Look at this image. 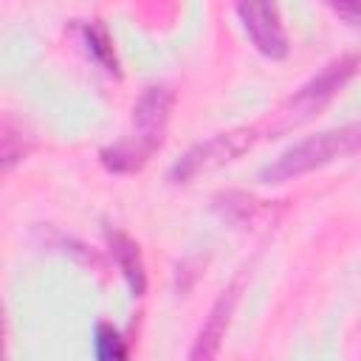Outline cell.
Here are the masks:
<instances>
[{
  "label": "cell",
  "instance_id": "6da1fadb",
  "mask_svg": "<svg viewBox=\"0 0 361 361\" xmlns=\"http://www.w3.org/2000/svg\"><path fill=\"white\" fill-rule=\"evenodd\" d=\"M169 113H172V90L166 85H149L133 107V133H130V138L107 147L102 152V164L113 172L138 169L149 158V152H155L164 144Z\"/></svg>",
  "mask_w": 361,
  "mask_h": 361
},
{
  "label": "cell",
  "instance_id": "7a4b0ae2",
  "mask_svg": "<svg viewBox=\"0 0 361 361\" xmlns=\"http://www.w3.org/2000/svg\"><path fill=\"white\" fill-rule=\"evenodd\" d=\"M358 144H361V124L324 130L319 135H310V138L288 147L279 158H274L271 164H265L259 169V180L262 183H285V180H293V178H299L305 172H313L319 166H327L330 161L353 152Z\"/></svg>",
  "mask_w": 361,
  "mask_h": 361
},
{
  "label": "cell",
  "instance_id": "3957f363",
  "mask_svg": "<svg viewBox=\"0 0 361 361\" xmlns=\"http://www.w3.org/2000/svg\"><path fill=\"white\" fill-rule=\"evenodd\" d=\"M257 141V130L254 127H234L226 133H217L206 141H197L195 147H189L169 169V180L172 183H189L192 178H197L206 169L223 166L228 161H234L237 155H243L251 144Z\"/></svg>",
  "mask_w": 361,
  "mask_h": 361
},
{
  "label": "cell",
  "instance_id": "277c9868",
  "mask_svg": "<svg viewBox=\"0 0 361 361\" xmlns=\"http://www.w3.org/2000/svg\"><path fill=\"white\" fill-rule=\"evenodd\" d=\"M237 14L248 39L262 56L282 59L288 54V34L276 0H237Z\"/></svg>",
  "mask_w": 361,
  "mask_h": 361
},
{
  "label": "cell",
  "instance_id": "5b68a950",
  "mask_svg": "<svg viewBox=\"0 0 361 361\" xmlns=\"http://www.w3.org/2000/svg\"><path fill=\"white\" fill-rule=\"evenodd\" d=\"M358 65H361V56H355V54H347V56H338V59L327 62L310 82H305L299 87V93L290 99V107L299 110V113H305V116L313 113L327 99H333L338 87L347 85V79L358 71Z\"/></svg>",
  "mask_w": 361,
  "mask_h": 361
},
{
  "label": "cell",
  "instance_id": "8992f818",
  "mask_svg": "<svg viewBox=\"0 0 361 361\" xmlns=\"http://www.w3.org/2000/svg\"><path fill=\"white\" fill-rule=\"evenodd\" d=\"M237 299H240V282L228 285V288L217 296V302L212 305V310H209V316H206V322H203V327H200V333H197V341H195V347H192V353H189L192 361H209V358H214V355L220 353V344H223V338H226L231 313H234V307H237Z\"/></svg>",
  "mask_w": 361,
  "mask_h": 361
},
{
  "label": "cell",
  "instance_id": "52a82bcc",
  "mask_svg": "<svg viewBox=\"0 0 361 361\" xmlns=\"http://www.w3.org/2000/svg\"><path fill=\"white\" fill-rule=\"evenodd\" d=\"M107 243H110V251H113V257H116V262H118L133 296H141L147 290V274H144V262H141L138 245L121 231H107Z\"/></svg>",
  "mask_w": 361,
  "mask_h": 361
},
{
  "label": "cell",
  "instance_id": "ba28073f",
  "mask_svg": "<svg viewBox=\"0 0 361 361\" xmlns=\"http://www.w3.org/2000/svg\"><path fill=\"white\" fill-rule=\"evenodd\" d=\"M31 149V135H25L23 124L14 121L11 116L3 118V127H0V158H3V169H14Z\"/></svg>",
  "mask_w": 361,
  "mask_h": 361
},
{
  "label": "cell",
  "instance_id": "9c48e42d",
  "mask_svg": "<svg viewBox=\"0 0 361 361\" xmlns=\"http://www.w3.org/2000/svg\"><path fill=\"white\" fill-rule=\"evenodd\" d=\"M214 209L226 220H231V223H245L257 212V200L248 197L245 192H226V195H217L214 197Z\"/></svg>",
  "mask_w": 361,
  "mask_h": 361
},
{
  "label": "cell",
  "instance_id": "30bf717a",
  "mask_svg": "<svg viewBox=\"0 0 361 361\" xmlns=\"http://www.w3.org/2000/svg\"><path fill=\"white\" fill-rule=\"evenodd\" d=\"M85 42H87V51H90L107 71H116V54H113L110 37H107V31H104L99 23L85 25Z\"/></svg>",
  "mask_w": 361,
  "mask_h": 361
},
{
  "label": "cell",
  "instance_id": "8fae6325",
  "mask_svg": "<svg viewBox=\"0 0 361 361\" xmlns=\"http://www.w3.org/2000/svg\"><path fill=\"white\" fill-rule=\"evenodd\" d=\"M96 355L99 358H124L127 355V347H124L121 336L104 322L96 327Z\"/></svg>",
  "mask_w": 361,
  "mask_h": 361
},
{
  "label": "cell",
  "instance_id": "7c38bea8",
  "mask_svg": "<svg viewBox=\"0 0 361 361\" xmlns=\"http://www.w3.org/2000/svg\"><path fill=\"white\" fill-rule=\"evenodd\" d=\"M333 3V8L344 17V20H350V23H355L358 17H361V0H330Z\"/></svg>",
  "mask_w": 361,
  "mask_h": 361
}]
</instances>
